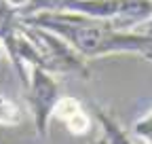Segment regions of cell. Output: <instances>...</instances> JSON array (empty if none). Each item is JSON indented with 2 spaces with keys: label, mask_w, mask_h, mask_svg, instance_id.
<instances>
[{
  "label": "cell",
  "mask_w": 152,
  "mask_h": 144,
  "mask_svg": "<svg viewBox=\"0 0 152 144\" xmlns=\"http://www.w3.org/2000/svg\"><path fill=\"white\" fill-rule=\"evenodd\" d=\"M91 112L97 121L99 129H102V136L106 138V144H140L137 140H133L129 132L123 129V125L118 123V119L112 115V110L104 108L102 104L93 102L91 104Z\"/></svg>",
  "instance_id": "obj_5"
},
{
  "label": "cell",
  "mask_w": 152,
  "mask_h": 144,
  "mask_svg": "<svg viewBox=\"0 0 152 144\" xmlns=\"http://www.w3.org/2000/svg\"><path fill=\"white\" fill-rule=\"evenodd\" d=\"M80 108H85V104L76 98V96H59V100H57L55 106H53L51 119H57V121L64 123L68 117H72L74 112H78Z\"/></svg>",
  "instance_id": "obj_7"
},
{
  "label": "cell",
  "mask_w": 152,
  "mask_h": 144,
  "mask_svg": "<svg viewBox=\"0 0 152 144\" xmlns=\"http://www.w3.org/2000/svg\"><path fill=\"white\" fill-rule=\"evenodd\" d=\"M2 57H4V49H2V45H0V64H2Z\"/></svg>",
  "instance_id": "obj_14"
},
{
  "label": "cell",
  "mask_w": 152,
  "mask_h": 144,
  "mask_svg": "<svg viewBox=\"0 0 152 144\" xmlns=\"http://www.w3.org/2000/svg\"><path fill=\"white\" fill-rule=\"evenodd\" d=\"M23 89H26V102L30 106L36 132L38 136L45 138L49 134V121H51L53 106L61 96L59 81L53 72L34 66L28 72V85Z\"/></svg>",
  "instance_id": "obj_4"
},
{
  "label": "cell",
  "mask_w": 152,
  "mask_h": 144,
  "mask_svg": "<svg viewBox=\"0 0 152 144\" xmlns=\"http://www.w3.org/2000/svg\"><path fill=\"white\" fill-rule=\"evenodd\" d=\"M59 13H78L110 24L114 30H135L152 17L150 0H64Z\"/></svg>",
  "instance_id": "obj_2"
},
{
  "label": "cell",
  "mask_w": 152,
  "mask_h": 144,
  "mask_svg": "<svg viewBox=\"0 0 152 144\" xmlns=\"http://www.w3.org/2000/svg\"><path fill=\"white\" fill-rule=\"evenodd\" d=\"M66 129L72 134V136H87L93 127V121H91V115L87 112V108H80L78 112H74L72 117H68L64 121Z\"/></svg>",
  "instance_id": "obj_8"
},
{
  "label": "cell",
  "mask_w": 152,
  "mask_h": 144,
  "mask_svg": "<svg viewBox=\"0 0 152 144\" xmlns=\"http://www.w3.org/2000/svg\"><path fill=\"white\" fill-rule=\"evenodd\" d=\"M21 24L45 28L61 38L85 60L131 53L152 62V36L135 30H114L106 21H97L78 13H38L19 17Z\"/></svg>",
  "instance_id": "obj_1"
},
{
  "label": "cell",
  "mask_w": 152,
  "mask_h": 144,
  "mask_svg": "<svg viewBox=\"0 0 152 144\" xmlns=\"http://www.w3.org/2000/svg\"><path fill=\"white\" fill-rule=\"evenodd\" d=\"M91 144H106V138H104V136H99V138H95Z\"/></svg>",
  "instance_id": "obj_13"
},
{
  "label": "cell",
  "mask_w": 152,
  "mask_h": 144,
  "mask_svg": "<svg viewBox=\"0 0 152 144\" xmlns=\"http://www.w3.org/2000/svg\"><path fill=\"white\" fill-rule=\"evenodd\" d=\"M140 144H142V142H140Z\"/></svg>",
  "instance_id": "obj_16"
},
{
  "label": "cell",
  "mask_w": 152,
  "mask_h": 144,
  "mask_svg": "<svg viewBox=\"0 0 152 144\" xmlns=\"http://www.w3.org/2000/svg\"><path fill=\"white\" fill-rule=\"evenodd\" d=\"M26 34L32 38V43L36 45L38 53L45 60V68L49 72H53L55 76H76L89 81L91 79V68L87 64V60L76 53L61 36H57L45 28H36V26H28L21 24Z\"/></svg>",
  "instance_id": "obj_3"
},
{
  "label": "cell",
  "mask_w": 152,
  "mask_h": 144,
  "mask_svg": "<svg viewBox=\"0 0 152 144\" xmlns=\"http://www.w3.org/2000/svg\"><path fill=\"white\" fill-rule=\"evenodd\" d=\"M135 32H142V34H146V36H152V17H150V19H146L144 24H140V26L135 28Z\"/></svg>",
  "instance_id": "obj_11"
},
{
  "label": "cell",
  "mask_w": 152,
  "mask_h": 144,
  "mask_svg": "<svg viewBox=\"0 0 152 144\" xmlns=\"http://www.w3.org/2000/svg\"><path fill=\"white\" fill-rule=\"evenodd\" d=\"M21 123H23V110L19 102L0 93V127L13 129V127H19Z\"/></svg>",
  "instance_id": "obj_6"
},
{
  "label": "cell",
  "mask_w": 152,
  "mask_h": 144,
  "mask_svg": "<svg viewBox=\"0 0 152 144\" xmlns=\"http://www.w3.org/2000/svg\"><path fill=\"white\" fill-rule=\"evenodd\" d=\"M131 138L142 144H152V110H148L144 117H140L131 125Z\"/></svg>",
  "instance_id": "obj_10"
},
{
  "label": "cell",
  "mask_w": 152,
  "mask_h": 144,
  "mask_svg": "<svg viewBox=\"0 0 152 144\" xmlns=\"http://www.w3.org/2000/svg\"><path fill=\"white\" fill-rule=\"evenodd\" d=\"M64 0H28V4L23 9H19V17L28 15H38V13H59Z\"/></svg>",
  "instance_id": "obj_9"
},
{
  "label": "cell",
  "mask_w": 152,
  "mask_h": 144,
  "mask_svg": "<svg viewBox=\"0 0 152 144\" xmlns=\"http://www.w3.org/2000/svg\"><path fill=\"white\" fill-rule=\"evenodd\" d=\"M150 2H152V0H150Z\"/></svg>",
  "instance_id": "obj_15"
},
{
  "label": "cell",
  "mask_w": 152,
  "mask_h": 144,
  "mask_svg": "<svg viewBox=\"0 0 152 144\" xmlns=\"http://www.w3.org/2000/svg\"><path fill=\"white\" fill-rule=\"evenodd\" d=\"M2 2H7L11 9H15V11L19 13V9H23V7L28 4V0H2Z\"/></svg>",
  "instance_id": "obj_12"
}]
</instances>
